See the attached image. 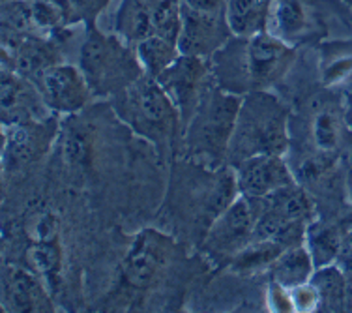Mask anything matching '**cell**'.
I'll list each match as a JSON object with an SVG mask.
<instances>
[{
	"mask_svg": "<svg viewBox=\"0 0 352 313\" xmlns=\"http://www.w3.org/2000/svg\"><path fill=\"white\" fill-rule=\"evenodd\" d=\"M272 0H229L225 23L236 38H250L268 27Z\"/></svg>",
	"mask_w": 352,
	"mask_h": 313,
	"instance_id": "19",
	"label": "cell"
},
{
	"mask_svg": "<svg viewBox=\"0 0 352 313\" xmlns=\"http://www.w3.org/2000/svg\"><path fill=\"white\" fill-rule=\"evenodd\" d=\"M346 274L333 265L317 268L313 274L311 283L318 291L320 307L324 312H341L346 304Z\"/></svg>",
	"mask_w": 352,
	"mask_h": 313,
	"instance_id": "21",
	"label": "cell"
},
{
	"mask_svg": "<svg viewBox=\"0 0 352 313\" xmlns=\"http://www.w3.org/2000/svg\"><path fill=\"white\" fill-rule=\"evenodd\" d=\"M296 49L270 30L227 43L210 62V75L225 92L244 96L253 90H268L289 72Z\"/></svg>",
	"mask_w": 352,
	"mask_h": 313,
	"instance_id": "1",
	"label": "cell"
},
{
	"mask_svg": "<svg viewBox=\"0 0 352 313\" xmlns=\"http://www.w3.org/2000/svg\"><path fill=\"white\" fill-rule=\"evenodd\" d=\"M244 96L206 85L201 102L186 128V144L191 162L206 169H219L227 162L230 139Z\"/></svg>",
	"mask_w": 352,
	"mask_h": 313,
	"instance_id": "3",
	"label": "cell"
},
{
	"mask_svg": "<svg viewBox=\"0 0 352 313\" xmlns=\"http://www.w3.org/2000/svg\"><path fill=\"white\" fill-rule=\"evenodd\" d=\"M2 25H4V32H10L12 36L32 34L34 30H38L32 2L27 0L6 2L2 10Z\"/></svg>",
	"mask_w": 352,
	"mask_h": 313,
	"instance_id": "24",
	"label": "cell"
},
{
	"mask_svg": "<svg viewBox=\"0 0 352 313\" xmlns=\"http://www.w3.org/2000/svg\"><path fill=\"white\" fill-rule=\"evenodd\" d=\"M0 100L2 126L27 120H43L53 113L43 100L38 85L10 68L2 69Z\"/></svg>",
	"mask_w": 352,
	"mask_h": 313,
	"instance_id": "9",
	"label": "cell"
},
{
	"mask_svg": "<svg viewBox=\"0 0 352 313\" xmlns=\"http://www.w3.org/2000/svg\"><path fill=\"white\" fill-rule=\"evenodd\" d=\"M270 21L274 23L270 32L294 45V40L304 38L311 28V12L304 0H272Z\"/></svg>",
	"mask_w": 352,
	"mask_h": 313,
	"instance_id": "18",
	"label": "cell"
},
{
	"mask_svg": "<svg viewBox=\"0 0 352 313\" xmlns=\"http://www.w3.org/2000/svg\"><path fill=\"white\" fill-rule=\"evenodd\" d=\"M118 30L124 41H135V45L144 38L154 34L152 12L142 6L139 0H124L118 14Z\"/></svg>",
	"mask_w": 352,
	"mask_h": 313,
	"instance_id": "23",
	"label": "cell"
},
{
	"mask_svg": "<svg viewBox=\"0 0 352 313\" xmlns=\"http://www.w3.org/2000/svg\"><path fill=\"white\" fill-rule=\"evenodd\" d=\"M182 6V32L178 38V49L182 55L191 56H208L214 53V49L221 43V30H219V10L208 12V10H197L188 6L186 2Z\"/></svg>",
	"mask_w": 352,
	"mask_h": 313,
	"instance_id": "14",
	"label": "cell"
},
{
	"mask_svg": "<svg viewBox=\"0 0 352 313\" xmlns=\"http://www.w3.org/2000/svg\"><path fill=\"white\" fill-rule=\"evenodd\" d=\"M345 118L352 131V90H349L345 94Z\"/></svg>",
	"mask_w": 352,
	"mask_h": 313,
	"instance_id": "29",
	"label": "cell"
},
{
	"mask_svg": "<svg viewBox=\"0 0 352 313\" xmlns=\"http://www.w3.org/2000/svg\"><path fill=\"white\" fill-rule=\"evenodd\" d=\"M291 296L292 304H294V312H318V307H320L318 291L311 281L292 287Z\"/></svg>",
	"mask_w": 352,
	"mask_h": 313,
	"instance_id": "26",
	"label": "cell"
},
{
	"mask_svg": "<svg viewBox=\"0 0 352 313\" xmlns=\"http://www.w3.org/2000/svg\"><path fill=\"white\" fill-rule=\"evenodd\" d=\"M34 83L49 109L58 115H74L81 111L92 92L81 68L64 62L45 69Z\"/></svg>",
	"mask_w": 352,
	"mask_h": 313,
	"instance_id": "8",
	"label": "cell"
},
{
	"mask_svg": "<svg viewBox=\"0 0 352 313\" xmlns=\"http://www.w3.org/2000/svg\"><path fill=\"white\" fill-rule=\"evenodd\" d=\"M315 270L317 268L311 253L305 244L287 248L270 266L272 281H278L289 289L311 281Z\"/></svg>",
	"mask_w": 352,
	"mask_h": 313,
	"instance_id": "20",
	"label": "cell"
},
{
	"mask_svg": "<svg viewBox=\"0 0 352 313\" xmlns=\"http://www.w3.org/2000/svg\"><path fill=\"white\" fill-rule=\"evenodd\" d=\"M54 120H27L2 126L4 136V165L27 164L45 154L54 137Z\"/></svg>",
	"mask_w": 352,
	"mask_h": 313,
	"instance_id": "13",
	"label": "cell"
},
{
	"mask_svg": "<svg viewBox=\"0 0 352 313\" xmlns=\"http://www.w3.org/2000/svg\"><path fill=\"white\" fill-rule=\"evenodd\" d=\"M15 43L12 45V69L36 81L45 69L60 64V51L45 38L34 34L12 36Z\"/></svg>",
	"mask_w": 352,
	"mask_h": 313,
	"instance_id": "15",
	"label": "cell"
},
{
	"mask_svg": "<svg viewBox=\"0 0 352 313\" xmlns=\"http://www.w3.org/2000/svg\"><path fill=\"white\" fill-rule=\"evenodd\" d=\"M152 25H154V34L178 43L182 32V6L176 4L175 0L160 2L156 10H152Z\"/></svg>",
	"mask_w": 352,
	"mask_h": 313,
	"instance_id": "25",
	"label": "cell"
},
{
	"mask_svg": "<svg viewBox=\"0 0 352 313\" xmlns=\"http://www.w3.org/2000/svg\"><path fill=\"white\" fill-rule=\"evenodd\" d=\"M47 283L40 276L15 268L6 279V300L12 312H53V302L49 299Z\"/></svg>",
	"mask_w": 352,
	"mask_h": 313,
	"instance_id": "16",
	"label": "cell"
},
{
	"mask_svg": "<svg viewBox=\"0 0 352 313\" xmlns=\"http://www.w3.org/2000/svg\"><path fill=\"white\" fill-rule=\"evenodd\" d=\"M346 227L324 219H313L305 229V246L311 253L315 268L338 263Z\"/></svg>",
	"mask_w": 352,
	"mask_h": 313,
	"instance_id": "17",
	"label": "cell"
},
{
	"mask_svg": "<svg viewBox=\"0 0 352 313\" xmlns=\"http://www.w3.org/2000/svg\"><path fill=\"white\" fill-rule=\"evenodd\" d=\"M135 55L141 62L144 74L157 77L163 69H167L173 62L182 55L178 43L162 36L152 34L135 45Z\"/></svg>",
	"mask_w": 352,
	"mask_h": 313,
	"instance_id": "22",
	"label": "cell"
},
{
	"mask_svg": "<svg viewBox=\"0 0 352 313\" xmlns=\"http://www.w3.org/2000/svg\"><path fill=\"white\" fill-rule=\"evenodd\" d=\"M115 109L137 133L157 147H169L176 129L182 128L175 102L157 79L146 74L115 96Z\"/></svg>",
	"mask_w": 352,
	"mask_h": 313,
	"instance_id": "4",
	"label": "cell"
},
{
	"mask_svg": "<svg viewBox=\"0 0 352 313\" xmlns=\"http://www.w3.org/2000/svg\"><path fill=\"white\" fill-rule=\"evenodd\" d=\"M208 75L210 66L204 62L203 56L180 55L169 68L154 77L178 107L182 128H188L191 116L201 102V96L208 85Z\"/></svg>",
	"mask_w": 352,
	"mask_h": 313,
	"instance_id": "7",
	"label": "cell"
},
{
	"mask_svg": "<svg viewBox=\"0 0 352 313\" xmlns=\"http://www.w3.org/2000/svg\"><path fill=\"white\" fill-rule=\"evenodd\" d=\"M291 147V113L278 96L268 90L244 94L236 126L230 139L227 162L236 167L261 154H281Z\"/></svg>",
	"mask_w": 352,
	"mask_h": 313,
	"instance_id": "2",
	"label": "cell"
},
{
	"mask_svg": "<svg viewBox=\"0 0 352 313\" xmlns=\"http://www.w3.org/2000/svg\"><path fill=\"white\" fill-rule=\"evenodd\" d=\"M345 197L352 206V150L345 160Z\"/></svg>",
	"mask_w": 352,
	"mask_h": 313,
	"instance_id": "28",
	"label": "cell"
},
{
	"mask_svg": "<svg viewBox=\"0 0 352 313\" xmlns=\"http://www.w3.org/2000/svg\"><path fill=\"white\" fill-rule=\"evenodd\" d=\"M238 191L250 199H261L274 191L296 184L294 171L281 154H261L245 160L236 167Z\"/></svg>",
	"mask_w": 352,
	"mask_h": 313,
	"instance_id": "10",
	"label": "cell"
},
{
	"mask_svg": "<svg viewBox=\"0 0 352 313\" xmlns=\"http://www.w3.org/2000/svg\"><path fill=\"white\" fill-rule=\"evenodd\" d=\"M270 307L272 312H294L291 289L283 287L278 281H272L270 285Z\"/></svg>",
	"mask_w": 352,
	"mask_h": 313,
	"instance_id": "27",
	"label": "cell"
},
{
	"mask_svg": "<svg viewBox=\"0 0 352 313\" xmlns=\"http://www.w3.org/2000/svg\"><path fill=\"white\" fill-rule=\"evenodd\" d=\"M309 147L313 152H332L341 154L346 137L352 136L345 118V98L320 96L309 107L307 118Z\"/></svg>",
	"mask_w": 352,
	"mask_h": 313,
	"instance_id": "11",
	"label": "cell"
},
{
	"mask_svg": "<svg viewBox=\"0 0 352 313\" xmlns=\"http://www.w3.org/2000/svg\"><path fill=\"white\" fill-rule=\"evenodd\" d=\"M79 68L92 94L98 96H116L144 75L141 62L131 55L124 40L103 36L96 28H90L82 43Z\"/></svg>",
	"mask_w": 352,
	"mask_h": 313,
	"instance_id": "5",
	"label": "cell"
},
{
	"mask_svg": "<svg viewBox=\"0 0 352 313\" xmlns=\"http://www.w3.org/2000/svg\"><path fill=\"white\" fill-rule=\"evenodd\" d=\"M255 239V211L245 195H238L204 233L203 250L212 257H234Z\"/></svg>",
	"mask_w": 352,
	"mask_h": 313,
	"instance_id": "6",
	"label": "cell"
},
{
	"mask_svg": "<svg viewBox=\"0 0 352 313\" xmlns=\"http://www.w3.org/2000/svg\"><path fill=\"white\" fill-rule=\"evenodd\" d=\"M169 255V240L156 231H142L137 235L122 265V276L128 285L146 289L162 274Z\"/></svg>",
	"mask_w": 352,
	"mask_h": 313,
	"instance_id": "12",
	"label": "cell"
}]
</instances>
